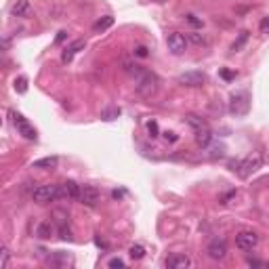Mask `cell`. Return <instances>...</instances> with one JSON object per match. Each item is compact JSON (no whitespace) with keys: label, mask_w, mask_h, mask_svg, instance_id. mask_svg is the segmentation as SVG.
<instances>
[{"label":"cell","mask_w":269,"mask_h":269,"mask_svg":"<svg viewBox=\"0 0 269 269\" xmlns=\"http://www.w3.org/2000/svg\"><path fill=\"white\" fill-rule=\"evenodd\" d=\"M261 166H263V156L259 151H253V154H248L246 158H242V160L236 164V170L242 179H248V177L254 175Z\"/></svg>","instance_id":"1"},{"label":"cell","mask_w":269,"mask_h":269,"mask_svg":"<svg viewBox=\"0 0 269 269\" xmlns=\"http://www.w3.org/2000/svg\"><path fill=\"white\" fill-rule=\"evenodd\" d=\"M158 76L154 72H148L145 70L141 76L137 78V82H134V89H137V93L141 97H154L158 93Z\"/></svg>","instance_id":"2"},{"label":"cell","mask_w":269,"mask_h":269,"mask_svg":"<svg viewBox=\"0 0 269 269\" xmlns=\"http://www.w3.org/2000/svg\"><path fill=\"white\" fill-rule=\"evenodd\" d=\"M11 118H13V124L17 128V133H19L23 139H28V141H36V139H38V134H36V128L30 124L28 118H23V116L17 114V112H11Z\"/></svg>","instance_id":"3"},{"label":"cell","mask_w":269,"mask_h":269,"mask_svg":"<svg viewBox=\"0 0 269 269\" xmlns=\"http://www.w3.org/2000/svg\"><path fill=\"white\" fill-rule=\"evenodd\" d=\"M32 198L34 202H38V204H48V202H55L59 198V185H38L32 192Z\"/></svg>","instance_id":"4"},{"label":"cell","mask_w":269,"mask_h":269,"mask_svg":"<svg viewBox=\"0 0 269 269\" xmlns=\"http://www.w3.org/2000/svg\"><path fill=\"white\" fill-rule=\"evenodd\" d=\"M166 46L173 55H183L187 51V38L181 32H170L166 36Z\"/></svg>","instance_id":"5"},{"label":"cell","mask_w":269,"mask_h":269,"mask_svg":"<svg viewBox=\"0 0 269 269\" xmlns=\"http://www.w3.org/2000/svg\"><path fill=\"white\" fill-rule=\"evenodd\" d=\"M101 200V194L99 189L93 187V185H80V195H78V202H82V204L87 206H97Z\"/></svg>","instance_id":"6"},{"label":"cell","mask_w":269,"mask_h":269,"mask_svg":"<svg viewBox=\"0 0 269 269\" xmlns=\"http://www.w3.org/2000/svg\"><path fill=\"white\" fill-rule=\"evenodd\" d=\"M248 105H250V101H248V93H238L231 97V103H229V112L231 114H236V116H244L248 112Z\"/></svg>","instance_id":"7"},{"label":"cell","mask_w":269,"mask_h":269,"mask_svg":"<svg viewBox=\"0 0 269 269\" xmlns=\"http://www.w3.org/2000/svg\"><path fill=\"white\" fill-rule=\"evenodd\" d=\"M259 244V236L254 231H240L236 236V246L240 250H253Z\"/></svg>","instance_id":"8"},{"label":"cell","mask_w":269,"mask_h":269,"mask_svg":"<svg viewBox=\"0 0 269 269\" xmlns=\"http://www.w3.org/2000/svg\"><path fill=\"white\" fill-rule=\"evenodd\" d=\"M206 253H209V256L212 261H223L225 256H227V244H225V240H212L209 244V248H206Z\"/></svg>","instance_id":"9"},{"label":"cell","mask_w":269,"mask_h":269,"mask_svg":"<svg viewBox=\"0 0 269 269\" xmlns=\"http://www.w3.org/2000/svg\"><path fill=\"white\" fill-rule=\"evenodd\" d=\"M204 74L202 72H185V74H181L179 78H177V82L183 84V87H202L204 84Z\"/></svg>","instance_id":"10"},{"label":"cell","mask_w":269,"mask_h":269,"mask_svg":"<svg viewBox=\"0 0 269 269\" xmlns=\"http://www.w3.org/2000/svg\"><path fill=\"white\" fill-rule=\"evenodd\" d=\"M80 195V185L74 181H65L59 185V198H65V200H78Z\"/></svg>","instance_id":"11"},{"label":"cell","mask_w":269,"mask_h":269,"mask_svg":"<svg viewBox=\"0 0 269 269\" xmlns=\"http://www.w3.org/2000/svg\"><path fill=\"white\" fill-rule=\"evenodd\" d=\"M166 265H168L170 269H187V267H192V259H189L187 254L175 253V254H170V256H168Z\"/></svg>","instance_id":"12"},{"label":"cell","mask_w":269,"mask_h":269,"mask_svg":"<svg viewBox=\"0 0 269 269\" xmlns=\"http://www.w3.org/2000/svg\"><path fill=\"white\" fill-rule=\"evenodd\" d=\"M82 48H84V40H74L63 53H61V61H63V63H70V61L76 57V53L82 51Z\"/></svg>","instance_id":"13"},{"label":"cell","mask_w":269,"mask_h":269,"mask_svg":"<svg viewBox=\"0 0 269 269\" xmlns=\"http://www.w3.org/2000/svg\"><path fill=\"white\" fill-rule=\"evenodd\" d=\"M59 164V158L57 156H48V158H40V160H34L32 168H42V170H48V168H57Z\"/></svg>","instance_id":"14"},{"label":"cell","mask_w":269,"mask_h":269,"mask_svg":"<svg viewBox=\"0 0 269 269\" xmlns=\"http://www.w3.org/2000/svg\"><path fill=\"white\" fill-rule=\"evenodd\" d=\"M212 141V131L209 126L206 128H200V131H195V143L200 145V148H209Z\"/></svg>","instance_id":"15"},{"label":"cell","mask_w":269,"mask_h":269,"mask_svg":"<svg viewBox=\"0 0 269 269\" xmlns=\"http://www.w3.org/2000/svg\"><path fill=\"white\" fill-rule=\"evenodd\" d=\"M112 26H114V17H112V15H105V17H101L99 21L93 23V32H97V34H99V32H105V30H109Z\"/></svg>","instance_id":"16"},{"label":"cell","mask_w":269,"mask_h":269,"mask_svg":"<svg viewBox=\"0 0 269 269\" xmlns=\"http://www.w3.org/2000/svg\"><path fill=\"white\" fill-rule=\"evenodd\" d=\"M11 13L15 17H23L30 13V0H17V2L11 7Z\"/></svg>","instance_id":"17"},{"label":"cell","mask_w":269,"mask_h":269,"mask_svg":"<svg viewBox=\"0 0 269 269\" xmlns=\"http://www.w3.org/2000/svg\"><path fill=\"white\" fill-rule=\"evenodd\" d=\"M185 120H187V124L192 126L194 131H200V128H206V126H209L204 118H200V116H195V114H187Z\"/></svg>","instance_id":"18"},{"label":"cell","mask_w":269,"mask_h":269,"mask_svg":"<svg viewBox=\"0 0 269 269\" xmlns=\"http://www.w3.org/2000/svg\"><path fill=\"white\" fill-rule=\"evenodd\" d=\"M124 72H126V74H131V76H134V78H139V76H141L145 70H143L141 65L133 63V61H126V63H124Z\"/></svg>","instance_id":"19"},{"label":"cell","mask_w":269,"mask_h":269,"mask_svg":"<svg viewBox=\"0 0 269 269\" xmlns=\"http://www.w3.org/2000/svg\"><path fill=\"white\" fill-rule=\"evenodd\" d=\"M53 263H57V265H72V256L67 253H55Z\"/></svg>","instance_id":"20"},{"label":"cell","mask_w":269,"mask_h":269,"mask_svg":"<svg viewBox=\"0 0 269 269\" xmlns=\"http://www.w3.org/2000/svg\"><path fill=\"white\" fill-rule=\"evenodd\" d=\"M246 40H248V32H242L240 36H238V40L234 42V45H231V53H238V51H240V48L246 45Z\"/></svg>","instance_id":"21"},{"label":"cell","mask_w":269,"mask_h":269,"mask_svg":"<svg viewBox=\"0 0 269 269\" xmlns=\"http://www.w3.org/2000/svg\"><path fill=\"white\" fill-rule=\"evenodd\" d=\"M9 261H11V253H9L7 246H2V248H0V269H7Z\"/></svg>","instance_id":"22"},{"label":"cell","mask_w":269,"mask_h":269,"mask_svg":"<svg viewBox=\"0 0 269 269\" xmlns=\"http://www.w3.org/2000/svg\"><path fill=\"white\" fill-rule=\"evenodd\" d=\"M36 234H38L40 238H51V236H53V227H51V223H40V225H38V229H36Z\"/></svg>","instance_id":"23"},{"label":"cell","mask_w":269,"mask_h":269,"mask_svg":"<svg viewBox=\"0 0 269 269\" xmlns=\"http://www.w3.org/2000/svg\"><path fill=\"white\" fill-rule=\"evenodd\" d=\"M118 114H120V109L118 107H112V109H105L101 116H103V120H114V118H118Z\"/></svg>","instance_id":"24"},{"label":"cell","mask_w":269,"mask_h":269,"mask_svg":"<svg viewBox=\"0 0 269 269\" xmlns=\"http://www.w3.org/2000/svg\"><path fill=\"white\" fill-rule=\"evenodd\" d=\"M131 256H133V259H143L145 248L143 246H131Z\"/></svg>","instance_id":"25"},{"label":"cell","mask_w":269,"mask_h":269,"mask_svg":"<svg viewBox=\"0 0 269 269\" xmlns=\"http://www.w3.org/2000/svg\"><path fill=\"white\" fill-rule=\"evenodd\" d=\"M185 21H189V23H192V26H195V28H202V19H198V17H195L194 13H187V15H185Z\"/></svg>","instance_id":"26"},{"label":"cell","mask_w":269,"mask_h":269,"mask_svg":"<svg viewBox=\"0 0 269 269\" xmlns=\"http://www.w3.org/2000/svg\"><path fill=\"white\" fill-rule=\"evenodd\" d=\"M15 89L19 90V93H26V90H28V80H26V78H19V80H15Z\"/></svg>","instance_id":"27"},{"label":"cell","mask_w":269,"mask_h":269,"mask_svg":"<svg viewBox=\"0 0 269 269\" xmlns=\"http://www.w3.org/2000/svg\"><path fill=\"white\" fill-rule=\"evenodd\" d=\"M189 40H192L194 42V45H206V38H204V36H200V34H189Z\"/></svg>","instance_id":"28"},{"label":"cell","mask_w":269,"mask_h":269,"mask_svg":"<svg viewBox=\"0 0 269 269\" xmlns=\"http://www.w3.org/2000/svg\"><path fill=\"white\" fill-rule=\"evenodd\" d=\"M259 30H261V34H269V17H263Z\"/></svg>","instance_id":"29"},{"label":"cell","mask_w":269,"mask_h":269,"mask_svg":"<svg viewBox=\"0 0 269 269\" xmlns=\"http://www.w3.org/2000/svg\"><path fill=\"white\" fill-rule=\"evenodd\" d=\"M148 48H145V46H137V48H134V57H148Z\"/></svg>","instance_id":"30"},{"label":"cell","mask_w":269,"mask_h":269,"mask_svg":"<svg viewBox=\"0 0 269 269\" xmlns=\"http://www.w3.org/2000/svg\"><path fill=\"white\" fill-rule=\"evenodd\" d=\"M109 267H124V261H122V259H112V261H109Z\"/></svg>","instance_id":"31"},{"label":"cell","mask_w":269,"mask_h":269,"mask_svg":"<svg viewBox=\"0 0 269 269\" xmlns=\"http://www.w3.org/2000/svg\"><path fill=\"white\" fill-rule=\"evenodd\" d=\"M164 137H166L168 141H177V134L175 133H164Z\"/></svg>","instance_id":"32"},{"label":"cell","mask_w":269,"mask_h":269,"mask_svg":"<svg viewBox=\"0 0 269 269\" xmlns=\"http://www.w3.org/2000/svg\"><path fill=\"white\" fill-rule=\"evenodd\" d=\"M65 36H67V32H59V36H57V42H61V40L65 38Z\"/></svg>","instance_id":"33"},{"label":"cell","mask_w":269,"mask_h":269,"mask_svg":"<svg viewBox=\"0 0 269 269\" xmlns=\"http://www.w3.org/2000/svg\"><path fill=\"white\" fill-rule=\"evenodd\" d=\"M154 2H162V0H154Z\"/></svg>","instance_id":"34"}]
</instances>
